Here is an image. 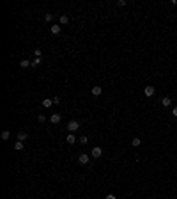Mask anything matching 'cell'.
<instances>
[{"instance_id": "cell-1", "label": "cell", "mask_w": 177, "mask_h": 199, "mask_svg": "<svg viewBox=\"0 0 177 199\" xmlns=\"http://www.w3.org/2000/svg\"><path fill=\"white\" fill-rule=\"evenodd\" d=\"M78 128H80V123H78V121L73 119V121H69V123H67V130H69V132H76Z\"/></svg>"}, {"instance_id": "cell-2", "label": "cell", "mask_w": 177, "mask_h": 199, "mask_svg": "<svg viewBox=\"0 0 177 199\" xmlns=\"http://www.w3.org/2000/svg\"><path fill=\"white\" fill-rule=\"evenodd\" d=\"M50 121H51V125H59L60 121H62V116H60V114H51V116H50Z\"/></svg>"}, {"instance_id": "cell-3", "label": "cell", "mask_w": 177, "mask_h": 199, "mask_svg": "<svg viewBox=\"0 0 177 199\" xmlns=\"http://www.w3.org/2000/svg\"><path fill=\"white\" fill-rule=\"evenodd\" d=\"M90 155H92L94 158H99V157L103 155V149H101V148H98V146H96V148H92V151H90Z\"/></svg>"}, {"instance_id": "cell-4", "label": "cell", "mask_w": 177, "mask_h": 199, "mask_svg": "<svg viewBox=\"0 0 177 199\" xmlns=\"http://www.w3.org/2000/svg\"><path fill=\"white\" fill-rule=\"evenodd\" d=\"M144 92H145V96H147V98H151V96H154V92H156V91H154V87H152V85H147V87L144 89Z\"/></svg>"}, {"instance_id": "cell-5", "label": "cell", "mask_w": 177, "mask_h": 199, "mask_svg": "<svg viewBox=\"0 0 177 199\" xmlns=\"http://www.w3.org/2000/svg\"><path fill=\"white\" fill-rule=\"evenodd\" d=\"M88 160H90V157H88V155H80V157H78V162L81 164V165H87Z\"/></svg>"}, {"instance_id": "cell-6", "label": "cell", "mask_w": 177, "mask_h": 199, "mask_svg": "<svg viewBox=\"0 0 177 199\" xmlns=\"http://www.w3.org/2000/svg\"><path fill=\"white\" fill-rule=\"evenodd\" d=\"M90 92H92L94 96H99V94L103 92V87H101V85H94V87L90 89Z\"/></svg>"}, {"instance_id": "cell-7", "label": "cell", "mask_w": 177, "mask_h": 199, "mask_svg": "<svg viewBox=\"0 0 177 199\" xmlns=\"http://www.w3.org/2000/svg\"><path fill=\"white\" fill-rule=\"evenodd\" d=\"M51 105H53V100H51V98H46V100H43V107H44V109H50Z\"/></svg>"}, {"instance_id": "cell-8", "label": "cell", "mask_w": 177, "mask_h": 199, "mask_svg": "<svg viewBox=\"0 0 177 199\" xmlns=\"http://www.w3.org/2000/svg\"><path fill=\"white\" fill-rule=\"evenodd\" d=\"M50 30H51L53 36H57V34H60V30H62V29H60V25H51V29H50Z\"/></svg>"}, {"instance_id": "cell-9", "label": "cell", "mask_w": 177, "mask_h": 199, "mask_svg": "<svg viewBox=\"0 0 177 199\" xmlns=\"http://www.w3.org/2000/svg\"><path fill=\"white\" fill-rule=\"evenodd\" d=\"M161 105H163V107H170V105H172V100L168 98V96H165V98L161 100Z\"/></svg>"}, {"instance_id": "cell-10", "label": "cell", "mask_w": 177, "mask_h": 199, "mask_svg": "<svg viewBox=\"0 0 177 199\" xmlns=\"http://www.w3.org/2000/svg\"><path fill=\"white\" fill-rule=\"evenodd\" d=\"M27 139H29V135H27L25 132H18V140L23 142V140H27Z\"/></svg>"}, {"instance_id": "cell-11", "label": "cell", "mask_w": 177, "mask_h": 199, "mask_svg": "<svg viewBox=\"0 0 177 199\" xmlns=\"http://www.w3.org/2000/svg\"><path fill=\"white\" fill-rule=\"evenodd\" d=\"M23 148H25V144H23L21 140H18V142H14V149H16V151H21Z\"/></svg>"}, {"instance_id": "cell-12", "label": "cell", "mask_w": 177, "mask_h": 199, "mask_svg": "<svg viewBox=\"0 0 177 199\" xmlns=\"http://www.w3.org/2000/svg\"><path fill=\"white\" fill-rule=\"evenodd\" d=\"M140 144H142V140L138 139V137H135V139L131 140V146H133V148H138V146H140Z\"/></svg>"}, {"instance_id": "cell-13", "label": "cell", "mask_w": 177, "mask_h": 199, "mask_svg": "<svg viewBox=\"0 0 177 199\" xmlns=\"http://www.w3.org/2000/svg\"><path fill=\"white\" fill-rule=\"evenodd\" d=\"M20 66H21V68H29V66H32V62H30V60H27V59H23L20 62Z\"/></svg>"}, {"instance_id": "cell-14", "label": "cell", "mask_w": 177, "mask_h": 199, "mask_svg": "<svg viewBox=\"0 0 177 199\" xmlns=\"http://www.w3.org/2000/svg\"><path fill=\"white\" fill-rule=\"evenodd\" d=\"M74 142H76V137H74L73 133H69L67 135V144H74Z\"/></svg>"}, {"instance_id": "cell-15", "label": "cell", "mask_w": 177, "mask_h": 199, "mask_svg": "<svg viewBox=\"0 0 177 199\" xmlns=\"http://www.w3.org/2000/svg\"><path fill=\"white\" fill-rule=\"evenodd\" d=\"M41 60H43V57H36V59L32 60V66H34V68H36V66H39Z\"/></svg>"}, {"instance_id": "cell-16", "label": "cell", "mask_w": 177, "mask_h": 199, "mask_svg": "<svg viewBox=\"0 0 177 199\" xmlns=\"http://www.w3.org/2000/svg\"><path fill=\"white\" fill-rule=\"evenodd\" d=\"M59 21H60V23H62V25H64V23H67V21H69V18H67V16H66V14H60Z\"/></svg>"}, {"instance_id": "cell-17", "label": "cell", "mask_w": 177, "mask_h": 199, "mask_svg": "<svg viewBox=\"0 0 177 199\" xmlns=\"http://www.w3.org/2000/svg\"><path fill=\"white\" fill-rule=\"evenodd\" d=\"M9 137H11V132H7V130L2 132V139H4V140H9Z\"/></svg>"}, {"instance_id": "cell-18", "label": "cell", "mask_w": 177, "mask_h": 199, "mask_svg": "<svg viewBox=\"0 0 177 199\" xmlns=\"http://www.w3.org/2000/svg\"><path fill=\"white\" fill-rule=\"evenodd\" d=\"M44 20H46V21H51V20H53V14H51V13H46V14H44Z\"/></svg>"}, {"instance_id": "cell-19", "label": "cell", "mask_w": 177, "mask_h": 199, "mask_svg": "<svg viewBox=\"0 0 177 199\" xmlns=\"http://www.w3.org/2000/svg\"><path fill=\"white\" fill-rule=\"evenodd\" d=\"M37 121H39V123H44V121H46V117H44L43 114H39V116H37Z\"/></svg>"}, {"instance_id": "cell-20", "label": "cell", "mask_w": 177, "mask_h": 199, "mask_svg": "<svg viewBox=\"0 0 177 199\" xmlns=\"http://www.w3.org/2000/svg\"><path fill=\"white\" fill-rule=\"evenodd\" d=\"M80 142H81V144H87V135H81V137H80Z\"/></svg>"}, {"instance_id": "cell-21", "label": "cell", "mask_w": 177, "mask_h": 199, "mask_svg": "<svg viewBox=\"0 0 177 199\" xmlns=\"http://www.w3.org/2000/svg\"><path fill=\"white\" fill-rule=\"evenodd\" d=\"M117 5H119V7H124V5H126V0H119Z\"/></svg>"}, {"instance_id": "cell-22", "label": "cell", "mask_w": 177, "mask_h": 199, "mask_svg": "<svg viewBox=\"0 0 177 199\" xmlns=\"http://www.w3.org/2000/svg\"><path fill=\"white\" fill-rule=\"evenodd\" d=\"M34 55H36V57H43V55H41V50H34Z\"/></svg>"}, {"instance_id": "cell-23", "label": "cell", "mask_w": 177, "mask_h": 199, "mask_svg": "<svg viewBox=\"0 0 177 199\" xmlns=\"http://www.w3.org/2000/svg\"><path fill=\"white\" fill-rule=\"evenodd\" d=\"M60 103V98H53V105H59Z\"/></svg>"}, {"instance_id": "cell-24", "label": "cell", "mask_w": 177, "mask_h": 199, "mask_svg": "<svg viewBox=\"0 0 177 199\" xmlns=\"http://www.w3.org/2000/svg\"><path fill=\"white\" fill-rule=\"evenodd\" d=\"M105 199H117V197H115L113 194H108V196H106V197H105Z\"/></svg>"}, {"instance_id": "cell-25", "label": "cell", "mask_w": 177, "mask_h": 199, "mask_svg": "<svg viewBox=\"0 0 177 199\" xmlns=\"http://www.w3.org/2000/svg\"><path fill=\"white\" fill-rule=\"evenodd\" d=\"M172 114H174V117H177V107H174V110H172Z\"/></svg>"}, {"instance_id": "cell-26", "label": "cell", "mask_w": 177, "mask_h": 199, "mask_svg": "<svg viewBox=\"0 0 177 199\" xmlns=\"http://www.w3.org/2000/svg\"><path fill=\"white\" fill-rule=\"evenodd\" d=\"M174 4H175V5H177V0H175V2H174Z\"/></svg>"}]
</instances>
